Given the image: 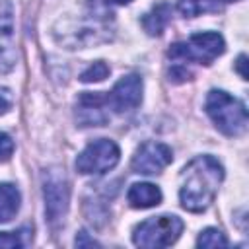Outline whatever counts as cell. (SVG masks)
<instances>
[{
  "label": "cell",
  "instance_id": "cell-1",
  "mask_svg": "<svg viewBox=\"0 0 249 249\" xmlns=\"http://www.w3.org/2000/svg\"><path fill=\"white\" fill-rule=\"evenodd\" d=\"M54 37L66 49H86L113 37V14L99 0H88L78 14L56 21Z\"/></svg>",
  "mask_w": 249,
  "mask_h": 249
},
{
  "label": "cell",
  "instance_id": "cell-2",
  "mask_svg": "<svg viewBox=\"0 0 249 249\" xmlns=\"http://www.w3.org/2000/svg\"><path fill=\"white\" fill-rule=\"evenodd\" d=\"M222 179L224 167L214 156H196L181 173V206L189 212H204L214 202Z\"/></svg>",
  "mask_w": 249,
  "mask_h": 249
},
{
  "label": "cell",
  "instance_id": "cell-3",
  "mask_svg": "<svg viewBox=\"0 0 249 249\" xmlns=\"http://www.w3.org/2000/svg\"><path fill=\"white\" fill-rule=\"evenodd\" d=\"M204 109L216 128L226 136H239L247 128V109L245 105L222 89H212L206 95Z\"/></svg>",
  "mask_w": 249,
  "mask_h": 249
},
{
  "label": "cell",
  "instance_id": "cell-4",
  "mask_svg": "<svg viewBox=\"0 0 249 249\" xmlns=\"http://www.w3.org/2000/svg\"><path fill=\"white\" fill-rule=\"evenodd\" d=\"M224 51H226L224 37L216 31H204V33H193L187 41L173 43L167 51V56L173 60V64H181V66H187L189 62L212 64Z\"/></svg>",
  "mask_w": 249,
  "mask_h": 249
},
{
  "label": "cell",
  "instance_id": "cell-5",
  "mask_svg": "<svg viewBox=\"0 0 249 249\" xmlns=\"http://www.w3.org/2000/svg\"><path fill=\"white\" fill-rule=\"evenodd\" d=\"M183 231V222L179 216L161 214L140 222L132 231V241L144 249H160L173 245Z\"/></svg>",
  "mask_w": 249,
  "mask_h": 249
},
{
  "label": "cell",
  "instance_id": "cell-6",
  "mask_svg": "<svg viewBox=\"0 0 249 249\" xmlns=\"http://www.w3.org/2000/svg\"><path fill=\"white\" fill-rule=\"evenodd\" d=\"M43 198H45V214L47 222L53 230L64 224L68 202H70V187L66 175L58 167H51L43 173Z\"/></svg>",
  "mask_w": 249,
  "mask_h": 249
},
{
  "label": "cell",
  "instance_id": "cell-7",
  "mask_svg": "<svg viewBox=\"0 0 249 249\" xmlns=\"http://www.w3.org/2000/svg\"><path fill=\"white\" fill-rule=\"evenodd\" d=\"M121 150L109 138H97L88 144L76 158V169L82 175H101L119 163Z\"/></svg>",
  "mask_w": 249,
  "mask_h": 249
},
{
  "label": "cell",
  "instance_id": "cell-8",
  "mask_svg": "<svg viewBox=\"0 0 249 249\" xmlns=\"http://www.w3.org/2000/svg\"><path fill=\"white\" fill-rule=\"evenodd\" d=\"M173 160V152L163 142H144L132 156V171L140 175L161 173Z\"/></svg>",
  "mask_w": 249,
  "mask_h": 249
},
{
  "label": "cell",
  "instance_id": "cell-9",
  "mask_svg": "<svg viewBox=\"0 0 249 249\" xmlns=\"http://www.w3.org/2000/svg\"><path fill=\"white\" fill-rule=\"evenodd\" d=\"M105 97H107V107L113 109L115 113H126L136 109L142 101V78L138 74L123 76Z\"/></svg>",
  "mask_w": 249,
  "mask_h": 249
},
{
  "label": "cell",
  "instance_id": "cell-10",
  "mask_svg": "<svg viewBox=\"0 0 249 249\" xmlns=\"http://www.w3.org/2000/svg\"><path fill=\"white\" fill-rule=\"evenodd\" d=\"M107 97L101 93L84 91L76 103V121L80 126H103L109 121V113L105 111Z\"/></svg>",
  "mask_w": 249,
  "mask_h": 249
},
{
  "label": "cell",
  "instance_id": "cell-11",
  "mask_svg": "<svg viewBox=\"0 0 249 249\" xmlns=\"http://www.w3.org/2000/svg\"><path fill=\"white\" fill-rule=\"evenodd\" d=\"M132 208H152L161 202V191L152 183H134L126 193Z\"/></svg>",
  "mask_w": 249,
  "mask_h": 249
},
{
  "label": "cell",
  "instance_id": "cell-12",
  "mask_svg": "<svg viewBox=\"0 0 249 249\" xmlns=\"http://www.w3.org/2000/svg\"><path fill=\"white\" fill-rule=\"evenodd\" d=\"M171 19V4L167 2H158L150 12L144 14L142 18V27L148 35H161L163 29L167 27Z\"/></svg>",
  "mask_w": 249,
  "mask_h": 249
},
{
  "label": "cell",
  "instance_id": "cell-13",
  "mask_svg": "<svg viewBox=\"0 0 249 249\" xmlns=\"http://www.w3.org/2000/svg\"><path fill=\"white\" fill-rule=\"evenodd\" d=\"M21 195L12 183H0V224L10 222L19 210Z\"/></svg>",
  "mask_w": 249,
  "mask_h": 249
},
{
  "label": "cell",
  "instance_id": "cell-14",
  "mask_svg": "<svg viewBox=\"0 0 249 249\" xmlns=\"http://www.w3.org/2000/svg\"><path fill=\"white\" fill-rule=\"evenodd\" d=\"M222 4H224L222 0H179L177 10L185 18H196V16L210 14V12H220Z\"/></svg>",
  "mask_w": 249,
  "mask_h": 249
},
{
  "label": "cell",
  "instance_id": "cell-15",
  "mask_svg": "<svg viewBox=\"0 0 249 249\" xmlns=\"http://www.w3.org/2000/svg\"><path fill=\"white\" fill-rule=\"evenodd\" d=\"M31 228H19L18 231H0V247H25L31 241Z\"/></svg>",
  "mask_w": 249,
  "mask_h": 249
},
{
  "label": "cell",
  "instance_id": "cell-16",
  "mask_svg": "<svg viewBox=\"0 0 249 249\" xmlns=\"http://www.w3.org/2000/svg\"><path fill=\"white\" fill-rule=\"evenodd\" d=\"M196 245L198 247H228V239L220 230L206 228L204 231H200V235L196 239Z\"/></svg>",
  "mask_w": 249,
  "mask_h": 249
},
{
  "label": "cell",
  "instance_id": "cell-17",
  "mask_svg": "<svg viewBox=\"0 0 249 249\" xmlns=\"http://www.w3.org/2000/svg\"><path fill=\"white\" fill-rule=\"evenodd\" d=\"M107 74H109V66H107L103 60H97V62L89 64V66L82 72L80 80L86 82V84H89V82H101V80L107 78Z\"/></svg>",
  "mask_w": 249,
  "mask_h": 249
},
{
  "label": "cell",
  "instance_id": "cell-18",
  "mask_svg": "<svg viewBox=\"0 0 249 249\" xmlns=\"http://www.w3.org/2000/svg\"><path fill=\"white\" fill-rule=\"evenodd\" d=\"M16 66V53L8 47H0V74L12 72Z\"/></svg>",
  "mask_w": 249,
  "mask_h": 249
},
{
  "label": "cell",
  "instance_id": "cell-19",
  "mask_svg": "<svg viewBox=\"0 0 249 249\" xmlns=\"http://www.w3.org/2000/svg\"><path fill=\"white\" fill-rule=\"evenodd\" d=\"M12 154H14V140L6 132H0V161L10 160Z\"/></svg>",
  "mask_w": 249,
  "mask_h": 249
},
{
  "label": "cell",
  "instance_id": "cell-20",
  "mask_svg": "<svg viewBox=\"0 0 249 249\" xmlns=\"http://www.w3.org/2000/svg\"><path fill=\"white\" fill-rule=\"evenodd\" d=\"M12 103H14V95H12V91H10L8 88H0V115L8 113L10 107H12Z\"/></svg>",
  "mask_w": 249,
  "mask_h": 249
},
{
  "label": "cell",
  "instance_id": "cell-21",
  "mask_svg": "<svg viewBox=\"0 0 249 249\" xmlns=\"http://www.w3.org/2000/svg\"><path fill=\"white\" fill-rule=\"evenodd\" d=\"M74 243H76V247H97V245H99L93 237L88 235V231H78Z\"/></svg>",
  "mask_w": 249,
  "mask_h": 249
},
{
  "label": "cell",
  "instance_id": "cell-22",
  "mask_svg": "<svg viewBox=\"0 0 249 249\" xmlns=\"http://www.w3.org/2000/svg\"><path fill=\"white\" fill-rule=\"evenodd\" d=\"M245 64H247V56H245V54H239V58H237V62H235V68H237V72H239V76H241L243 80H247Z\"/></svg>",
  "mask_w": 249,
  "mask_h": 249
},
{
  "label": "cell",
  "instance_id": "cell-23",
  "mask_svg": "<svg viewBox=\"0 0 249 249\" xmlns=\"http://www.w3.org/2000/svg\"><path fill=\"white\" fill-rule=\"evenodd\" d=\"M109 2H113V4H128L132 0H109Z\"/></svg>",
  "mask_w": 249,
  "mask_h": 249
},
{
  "label": "cell",
  "instance_id": "cell-24",
  "mask_svg": "<svg viewBox=\"0 0 249 249\" xmlns=\"http://www.w3.org/2000/svg\"><path fill=\"white\" fill-rule=\"evenodd\" d=\"M222 2H237V0H222Z\"/></svg>",
  "mask_w": 249,
  "mask_h": 249
}]
</instances>
